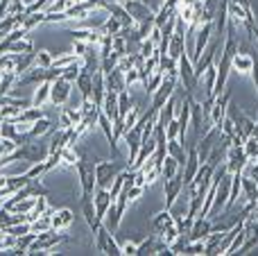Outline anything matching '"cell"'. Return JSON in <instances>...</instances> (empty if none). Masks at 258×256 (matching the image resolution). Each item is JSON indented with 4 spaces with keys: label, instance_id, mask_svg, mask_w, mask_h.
Here are the masks:
<instances>
[{
    "label": "cell",
    "instance_id": "6da1fadb",
    "mask_svg": "<svg viewBox=\"0 0 258 256\" xmlns=\"http://www.w3.org/2000/svg\"><path fill=\"white\" fill-rule=\"evenodd\" d=\"M66 240H71V236H68L66 231H59V229L41 231V234H36V238L32 240L27 254H52L50 249H54L59 243H66Z\"/></svg>",
    "mask_w": 258,
    "mask_h": 256
},
{
    "label": "cell",
    "instance_id": "7a4b0ae2",
    "mask_svg": "<svg viewBox=\"0 0 258 256\" xmlns=\"http://www.w3.org/2000/svg\"><path fill=\"white\" fill-rule=\"evenodd\" d=\"M48 154H50L48 143H39V139H32L30 143L18 145V150L14 152V161L23 159V161H27V163H39V161H45Z\"/></svg>",
    "mask_w": 258,
    "mask_h": 256
},
{
    "label": "cell",
    "instance_id": "3957f363",
    "mask_svg": "<svg viewBox=\"0 0 258 256\" xmlns=\"http://www.w3.org/2000/svg\"><path fill=\"white\" fill-rule=\"evenodd\" d=\"M177 73H179V82L183 84L186 93L192 95L200 82L195 80V73H192V61H190V57H188V50H186V52H181V57L177 59Z\"/></svg>",
    "mask_w": 258,
    "mask_h": 256
},
{
    "label": "cell",
    "instance_id": "277c9868",
    "mask_svg": "<svg viewBox=\"0 0 258 256\" xmlns=\"http://www.w3.org/2000/svg\"><path fill=\"white\" fill-rule=\"evenodd\" d=\"M122 168L116 163V159H113V161H102V159H98V163H95V184H98V188H111L113 177Z\"/></svg>",
    "mask_w": 258,
    "mask_h": 256
},
{
    "label": "cell",
    "instance_id": "5b68a950",
    "mask_svg": "<svg viewBox=\"0 0 258 256\" xmlns=\"http://www.w3.org/2000/svg\"><path fill=\"white\" fill-rule=\"evenodd\" d=\"M247 154H245V150H242V145H229L227 148V152H224V166H227V170L231 172H242L245 170V166H247Z\"/></svg>",
    "mask_w": 258,
    "mask_h": 256
},
{
    "label": "cell",
    "instance_id": "8992f818",
    "mask_svg": "<svg viewBox=\"0 0 258 256\" xmlns=\"http://www.w3.org/2000/svg\"><path fill=\"white\" fill-rule=\"evenodd\" d=\"M122 7L129 12V16L134 18V23H145V21H154V9L150 5H145L143 0H125Z\"/></svg>",
    "mask_w": 258,
    "mask_h": 256
},
{
    "label": "cell",
    "instance_id": "52a82bcc",
    "mask_svg": "<svg viewBox=\"0 0 258 256\" xmlns=\"http://www.w3.org/2000/svg\"><path fill=\"white\" fill-rule=\"evenodd\" d=\"M229 102H231V91H229V89H224L222 93H220L218 98L213 100V107H211L209 118H211V122H213L215 127H220V125H222V120L227 118V107H229Z\"/></svg>",
    "mask_w": 258,
    "mask_h": 256
},
{
    "label": "cell",
    "instance_id": "ba28073f",
    "mask_svg": "<svg viewBox=\"0 0 258 256\" xmlns=\"http://www.w3.org/2000/svg\"><path fill=\"white\" fill-rule=\"evenodd\" d=\"M71 91H73V82L63 80V77H57L50 86V102L57 104V107H63L71 98Z\"/></svg>",
    "mask_w": 258,
    "mask_h": 256
},
{
    "label": "cell",
    "instance_id": "9c48e42d",
    "mask_svg": "<svg viewBox=\"0 0 258 256\" xmlns=\"http://www.w3.org/2000/svg\"><path fill=\"white\" fill-rule=\"evenodd\" d=\"M229 190H231V172H227V175L220 179V184H218V188H215V198H213V207H211V213H209V218L211 216H215V213L220 211V209L227 204V200H229Z\"/></svg>",
    "mask_w": 258,
    "mask_h": 256
},
{
    "label": "cell",
    "instance_id": "30bf717a",
    "mask_svg": "<svg viewBox=\"0 0 258 256\" xmlns=\"http://www.w3.org/2000/svg\"><path fill=\"white\" fill-rule=\"evenodd\" d=\"M172 227H177V220H174V216L170 213V209H163V211L156 213L154 220H152V234H156L161 238V236H165Z\"/></svg>",
    "mask_w": 258,
    "mask_h": 256
},
{
    "label": "cell",
    "instance_id": "8fae6325",
    "mask_svg": "<svg viewBox=\"0 0 258 256\" xmlns=\"http://www.w3.org/2000/svg\"><path fill=\"white\" fill-rule=\"evenodd\" d=\"M165 181V209H170L174 202H177V198L181 195V190L186 188L183 186V177H181V172H177L174 177H170V179H163Z\"/></svg>",
    "mask_w": 258,
    "mask_h": 256
},
{
    "label": "cell",
    "instance_id": "7c38bea8",
    "mask_svg": "<svg viewBox=\"0 0 258 256\" xmlns=\"http://www.w3.org/2000/svg\"><path fill=\"white\" fill-rule=\"evenodd\" d=\"M202 161H200V154H197V148L192 145L190 150H188V157H186V163H183V170H181V177H183V186H188L192 179H195L197 170H200Z\"/></svg>",
    "mask_w": 258,
    "mask_h": 256
},
{
    "label": "cell",
    "instance_id": "4fadbf2b",
    "mask_svg": "<svg viewBox=\"0 0 258 256\" xmlns=\"http://www.w3.org/2000/svg\"><path fill=\"white\" fill-rule=\"evenodd\" d=\"M82 213H84V220L86 225H89V229L98 231V227L102 225V220L98 218V213H95V204H93V195H82Z\"/></svg>",
    "mask_w": 258,
    "mask_h": 256
},
{
    "label": "cell",
    "instance_id": "5bb4252c",
    "mask_svg": "<svg viewBox=\"0 0 258 256\" xmlns=\"http://www.w3.org/2000/svg\"><path fill=\"white\" fill-rule=\"evenodd\" d=\"M211 231H213V220L200 216L192 220V227H190V231H188V240H204Z\"/></svg>",
    "mask_w": 258,
    "mask_h": 256
},
{
    "label": "cell",
    "instance_id": "9a60e30c",
    "mask_svg": "<svg viewBox=\"0 0 258 256\" xmlns=\"http://www.w3.org/2000/svg\"><path fill=\"white\" fill-rule=\"evenodd\" d=\"M111 202H113V198H111V193H109V188H95L93 204H95V213H98L100 220H104V216H107Z\"/></svg>",
    "mask_w": 258,
    "mask_h": 256
},
{
    "label": "cell",
    "instance_id": "2e32d148",
    "mask_svg": "<svg viewBox=\"0 0 258 256\" xmlns=\"http://www.w3.org/2000/svg\"><path fill=\"white\" fill-rule=\"evenodd\" d=\"M104 82H107V91H116V93H122V91H127V80H125V71H120V68H113L111 73H107L104 75Z\"/></svg>",
    "mask_w": 258,
    "mask_h": 256
},
{
    "label": "cell",
    "instance_id": "e0dca14e",
    "mask_svg": "<svg viewBox=\"0 0 258 256\" xmlns=\"http://www.w3.org/2000/svg\"><path fill=\"white\" fill-rule=\"evenodd\" d=\"M102 7L107 9V12L111 14L113 18H118L122 27H134V25H136V23H134V18L129 16V12H127L125 7H122L120 3H102Z\"/></svg>",
    "mask_w": 258,
    "mask_h": 256
},
{
    "label": "cell",
    "instance_id": "ac0fdd59",
    "mask_svg": "<svg viewBox=\"0 0 258 256\" xmlns=\"http://www.w3.org/2000/svg\"><path fill=\"white\" fill-rule=\"evenodd\" d=\"M104 95H107V82H104V73L95 71L93 75V91H91V100H93L98 107H102Z\"/></svg>",
    "mask_w": 258,
    "mask_h": 256
},
{
    "label": "cell",
    "instance_id": "d6986e66",
    "mask_svg": "<svg viewBox=\"0 0 258 256\" xmlns=\"http://www.w3.org/2000/svg\"><path fill=\"white\" fill-rule=\"evenodd\" d=\"M202 122H204V109H202V102L190 95V127H192L195 139L200 136V132H202Z\"/></svg>",
    "mask_w": 258,
    "mask_h": 256
},
{
    "label": "cell",
    "instance_id": "ffe728a7",
    "mask_svg": "<svg viewBox=\"0 0 258 256\" xmlns=\"http://www.w3.org/2000/svg\"><path fill=\"white\" fill-rule=\"evenodd\" d=\"M165 150H168V154L179 163V166H183V163H186L188 150L183 148V141L181 139H168V143H165Z\"/></svg>",
    "mask_w": 258,
    "mask_h": 256
},
{
    "label": "cell",
    "instance_id": "44dd1931",
    "mask_svg": "<svg viewBox=\"0 0 258 256\" xmlns=\"http://www.w3.org/2000/svg\"><path fill=\"white\" fill-rule=\"evenodd\" d=\"M73 211L71 209H59V211H54L52 216H50V222H52V229H59V231H66L68 227L73 225Z\"/></svg>",
    "mask_w": 258,
    "mask_h": 256
},
{
    "label": "cell",
    "instance_id": "7402d4cb",
    "mask_svg": "<svg viewBox=\"0 0 258 256\" xmlns=\"http://www.w3.org/2000/svg\"><path fill=\"white\" fill-rule=\"evenodd\" d=\"M100 111H102V109H100L98 104H93V107H91L89 111H84V116H82L80 125H75V132H77V134H82V132H86V130H91V127L98 125Z\"/></svg>",
    "mask_w": 258,
    "mask_h": 256
},
{
    "label": "cell",
    "instance_id": "603a6c76",
    "mask_svg": "<svg viewBox=\"0 0 258 256\" xmlns=\"http://www.w3.org/2000/svg\"><path fill=\"white\" fill-rule=\"evenodd\" d=\"M82 109H71V107H63L61 109V113H59V127H75V125H80V120H82Z\"/></svg>",
    "mask_w": 258,
    "mask_h": 256
},
{
    "label": "cell",
    "instance_id": "cb8c5ba5",
    "mask_svg": "<svg viewBox=\"0 0 258 256\" xmlns=\"http://www.w3.org/2000/svg\"><path fill=\"white\" fill-rule=\"evenodd\" d=\"M93 75L95 73H86V71H80V75H77L75 86L80 89L82 100H91V91H93Z\"/></svg>",
    "mask_w": 258,
    "mask_h": 256
},
{
    "label": "cell",
    "instance_id": "d4e9b609",
    "mask_svg": "<svg viewBox=\"0 0 258 256\" xmlns=\"http://www.w3.org/2000/svg\"><path fill=\"white\" fill-rule=\"evenodd\" d=\"M240 195L245 198L247 204H256L258 200V184L254 179H249V177L242 175V181H240Z\"/></svg>",
    "mask_w": 258,
    "mask_h": 256
},
{
    "label": "cell",
    "instance_id": "484cf974",
    "mask_svg": "<svg viewBox=\"0 0 258 256\" xmlns=\"http://www.w3.org/2000/svg\"><path fill=\"white\" fill-rule=\"evenodd\" d=\"M251 68H254V57L249 52H236V57L231 59V71L251 73Z\"/></svg>",
    "mask_w": 258,
    "mask_h": 256
},
{
    "label": "cell",
    "instance_id": "4316f807",
    "mask_svg": "<svg viewBox=\"0 0 258 256\" xmlns=\"http://www.w3.org/2000/svg\"><path fill=\"white\" fill-rule=\"evenodd\" d=\"M102 113H107L109 120H116L118 118V93L116 91H107V95H104V102H102Z\"/></svg>",
    "mask_w": 258,
    "mask_h": 256
},
{
    "label": "cell",
    "instance_id": "83f0119b",
    "mask_svg": "<svg viewBox=\"0 0 258 256\" xmlns=\"http://www.w3.org/2000/svg\"><path fill=\"white\" fill-rule=\"evenodd\" d=\"M102 39V32L100 30H75L73 32V41H84V43L98 45Z\"/></svg>",
    "mask_w": 258,
    "mask_h": 256
},
{
    "label": "cell",
    "instance_id": "f1b7e54d",
    "mask_svg": "<svg viewBox=\"0 0 258 256\" xmlns=\"http://www.w3.org/2000/svg\"><path fill=\"white\" fill-rule=\"evenodd\" d=\"M34 59H36L34 50H32V52H25V54H18V61H16V68H14V73L21 77L23 73H27L32 66H34Z\"/></svg>",
    "mask_w": 258,
    "mask_h": 256
},
{
    "label": "cell",
    "instance_id": "f546056e",
    "mask_svg": "<svg viewBox=\"0 0 258 256\" xmlns=\"http://www.w3.org/2000/svg\"><path fill=\"white\" fill-rule=\"evenodd\" d=\"M50 86H52V82H41L39 84L34 98H32V104H34V107H43L45 102H50Z\"/></svg>",
    "mask_w": 258,
    "mask_h": 256
},
{
    "label": "cell",
    "instance_id": "4dcf8cb0",
    "mask_svg": "<svg viewBox=\"0 0 258 256\" xmlns=\"http://www.w3.org/2000/svg\"><path fill=\"white\" fill-rule=\"evenodd\" d=\"M159 71L163 75H179L177 73V59H172L168 52L159 54Z\"/></svg>",
    "mask_w": 258,
    "mask_h": 256
},
{
    "label": "cell",
    "instance_id": "1f68e13d",
    "mask_svg": "<svg viewBox=\"0 0 258 256\" xmlns=\"http://www.w3.org/2000/svg\"><path fill=\"white\" fill-rule=\"evenodd\" d=\"M41 23H45V12H34V14H25V18H23L21 27L25 32H32L36 25H41Z\"/></svg>",
    "mask_w": 258,
    "mask_h": 256
},
{
    "label": "cell",
    "instance_id": "d6a6232c",
    "mask_svg": "<svg viewBox=\"0 0 258 256\" xmlns=\"http://www.w3.org/2000/svg\"><path fill=\"white\" fill-rule=\"evenodd\" d=\"M48 132H52V125H50V120L48 118H39L36 122H32V127H30V136L32 139H41L43 134H48Z\"/></svg>",
    "mask_w": 258,
    "mask_h": 256
},
{
    "label": "cell",
    "instance_id": "836d02e7",
    "mask_svg": "<svg viewBox=\"0 0 258 256\" xmlns=\"http://www.w3.org/2000/svg\"><path fill=\"white\" fill-rule=\"evenodd\" d=\"M18 75L14 71H5L3 77H0V95H7L12 91V86H16Z\"/></svg>",
    "mask_w": 258,
    "mask_h": 256
},
{
    "label": "cell",
    "instance_id": "e575fe53",
    "mask_svg": "<svg viewBox=\"0 0 258 256\" xmlns=\"http://www.w3.org/2000/svg\"><path fill=\"white\" fill-rule=\"evenodd\" d=\"M179 163L174 161L172 157H170V154H165V159H163V168H161V177H163V179H170V177H174L179 172Z\"/></svg>",
    "mask_w": 258,
    "mask_h": 256
},
{
    "label": "cell",
    "instance_id": "d590c367",
    "mask_svg": "<svg viewBox=\"0 0 258 256\" xmlns=\"http://www.w3.org/2000/svg\"><path fill=\"white\" fill-rule=\"evenodd\" d=\"M242 150H245V154H247V159H258V136H247L245 141H242Z\"/></svg>",
    "mask_w": 258,
    "mask_h": 256
},
{
    "label": "cell",
    "instance_id": "8d00e7d4",
    "mask_svg": "<svg viewBox=\"0 0 258 256\" xmlns=\"http://www.w3.org/2000/svg\"><path fill=\"white\" fill-rule=\"evenodd\" d=\"M80 71H82V59H77V61L68 63L66 68H61V77L75 84V80H77V75H80Z\"/></svg>",
    "mask_w": 258,
    "mask_h": 256
},
{
    "label": "cell",
    "instance_id": "74e56055",
    "mask_svg": "<svg viewBox=\"0 0 258 256\" xmlns=\"http://www.w3.org/2000/svg\"><path fill=\"white\" fill-rule=\"evenodd\" d=\"M30 227H32V231H34V234H41V231L52 229V222H50V213H43V216H39L36 220H32Z\"/></svg>",
    "mask_w": 258,
    "mask_h": 256
},
{
    "label": "cell",
    "instance_id": "f35d334b",
    "mask_svg": "<svg viewBox=\"0 0 258 256\" xmlns=\"http://www.w3.org/2000/svg\"><path fill=\"white\" fill-rule=\"evenodd\" d=\"M132 98H129L127 91H122V93H118V118H122L125 120V116L129 113V109H132Z\"/></svg>",
    "mask_w": 258,
    "mask_h": 256
},
{
    "label": "cell",
    "instance_id": "ab89813d",
    "mask_svg": "<svg viewBox=\"0 0 258 256\" xmlns=\"http://www.w3.org/2000/svg\"><path fill=\"white\" fill-rule=\"evenodd\" d=\"M98 30L100 32H102V34H118V32H120L122 30V25H120V21H118V18H113V16H109L107 18V21H104L102 23V25H100L98 27Z\"/></svg>",
    "mask_w": 258,
    "mask_h": 256
},
{
    "label": "cell",
    "instance_id": "60d3db41",
    "mask_svg": "<svg viewBox=\"0 0 258 256\" xmlns=\"http://www.w3.org/2000/svg\"><path fill=\"white\" fill-rule=\"evenodd\" d=\"M32 39L30 36H23V39H18L16 43H12V48H9V52H16V54H25V52H32Z\"/></svg>",
    "mask_w": 258,
    "mask_h": 256
},
{
    "label": "cell",
    "instance_id": "b9f144b4",
    "mask_svg": "<svg viewBox=\"0 0 258 256\" xmlns=\"http://www.w3.org/2000/svg\"><path fill=\"white\" fill-rule=\"evenodd\" d=\"M16 61H18V54H16V52H5V54H0V73L14 71V68H16Z\"/></svg>",
    "mask_w": 258,
    "mask_h": 256
},
{
    "label": "cell",
    "instance_id": "7bdbcfd3",
    "mask_svg": "<svg viewBox=\"0 0 258 256\" xmlns=\"http://www.w3.org/2000/svg\"><path fill=\"white\" fill-rule=\"evenodd\" d=\"M32 181V177L27 175V172H23V175H18V177H7V186L12 190H21L23 186H27Z\"/></svg>",
    "mask_w": 258,
    "mask_h": 256
},
{
    "label": "cell",
    "instance_id": "ee69618b",
    "mask_svg": "<svg viewBox=\"0 0 258 256\" xmlns=\"http://www.w3.org/2000/svg\"><path fill=\"white\" fill-rule=\"evenodd\" d=\"M0 136L3 139H16L18 136V125L16 122H12V120H5V122H0Z\"/></svg>",
    "mask_w": 258,
    "mask_h": 256
},
{
    "label": "cell",
    "instance_id": "f6af8a7d",
    "mask_svg": "<svg viewBox=\"0 0 258 256\" xmlns=\"http://www.w3.org/2000/svg\"><path fill=\"white\" fill-rule=\"evenodd\" d=\"M136 52L141 54L143 59L152 57V54L156 52V43H154V41L150 39V36H147V39H143V41H141V45H138V50H136Z\"/></svg>",
    "mask_w": 258,
    "mask_h": 256
},
{
    "label": "cell",
    "instance_id": "bcb514c9",
    "mask_svg": "<svg viewBox=\"0 0 258 256\" xmlns=\"http://www.w3.org/2000/svg\"><path fill=\"white\" fill-rule=\"evenodd\" d=\"M161 82H163V73H161V71H154V73H152V75H150V80H147V84H145L147 95H152V93H154V91L161 86Z\"/></svg>",
    "mask_w": 258,
    "mask_h": 256
},
{
    "label": "cell",
    "instance_id": "7dc6e473",
    "mask_svg": "<svg viewBox=\"0 0 258 256\" xmlns=\"http://www.w3.org/2000/svg\"><path fill=\"white\" fill-rule=\"evenodd\" d=\"M186 256H195V254H204V240H188L183 247Z\"/></svg>",
    "mask_w": 258,
    "mask_h": 256
},
{
    "label": "cell",
    "instance_id": "c3c4849f",
    "mask_svg": "<svg viewBox=\"0 0 258 256\" xmlns=\"http://www.w3.org/2000/svg\"><path fill=\"white\" fill-rule=\"evenodd\" d=\"M16 150H18L16 141H12V139H3V136H0V157H9V154H14Z\"/></svg>",
    "mask_w": 258,
    "mask_h": 256
},
{
    "label": "cell",
    "instance_id": "681fc988",
    "mask_svg": "<svg viewBox=\"0 0 258 256\" xmlns=\"http://www.w3.org/2000/svg\"><path fill=\"white\" fill-rule=\"evenodd\" d=\"M71 5H73V0H54V3L48 5L45 14H61V12H66Z\"/></svg>",
    "mask_w": 258,
    "mask_h": 256
},
{
    "label": "cell",
    "instance_id": "f907efd6",
    "mask_svg": "<svg viewBox=\"0 0 258 256\" xmlns=\"http://www.w3.org/2000/svg\"><path fill=\"white\" fill-rule=\"evenodd\" d=\"M7 234H12V236H23V234H27V231H32V227H30V222H16V225H12V227H7Z\"/></svg>",
    "mask_w": 258,
    "mask_h": 256
},
{
    "label": "cell",
    "instance_id": "816d5d0a",
    "mask_svg": "<svg viewBox=\"0 0 258 256\" xmlns=\"http://www.w3.org/2000/svg\"><path fill=\"white\" fill-rule=\"evenodd\" d=\"M54 59L50 57V52H45V50H41V52H36V59H34V66L39 68H50L52 66Z\"/></svg>",
    "mask_w": 258,
    "mask_h": 256
},
{
    "label": "cell",
    "instance_id": "f5cc1de1",
    "mask_svg": "<svg viewBox=\"0 0 258 256\" xmlns=\"http://www.w3.org/2000/svg\"><path fill=\"white\" fill-rule=\"evenodd\" d=\"M77 59H80V57H77L75 52H73V54H61V57H57V59L52 61V66H57V68H66L68 63L77 61Z\"/></svg>",
    "mask_w": 258,
    "mask_h": 256
},
{
    "label": "cell",
    "instance_id": "db71d44e",
    "mask_svg": "<svg viewBox=\"0 0 258 256\" xmlns=\"http://www.w3.org/2000/svg\"><path fill=\"white\" fill-rule=\"evenodd\" d=\"M165 136H168V139H179V120H177V116L168 122V127H165Z\"/></svg>",
    "mask_w": 258,
    "mask_h": 256
},
{
    "label": "cell",
    "instance_id": "11a10c76",
    "mask_svg": "<svg viewBox=\"0 0 258 256\" xmlns=\"http://www.w3.org/2000/svg\"><path fill=\"white\" fill-rule=\"evenodd\" d=\"M136 120H138V109L132 107V109H129V113L125 116V130H129V127L136 125Z\"/></svg>",
    "mask_w": 258,
    "mask_h": 256
},
{
    "label": "cell",
    "instance_id": "9f6ffc18",
    "mask_svg": "<svg viewBox=\"0 0 258 256\" xmlns=\"http://www.w3.org/2000/svg\"><path fill=\"white\" fill-rule=\"evenodd\" d=\"M91 43H84V41H73V52L77 54V57H84V52H86V48H89Z\"/></svg>",
    "mask_w": 258,
    "mask_h": 256
},
{
    "label": "cell",
    "instance_id": "6f0895ef",
    "mask_svg": "<svg viewBox=\"0 0 258 256\" xmlns=\"http://www.w3.org/2000/svg\"><path fill=\"white\" fill-rule=\"evenodd\" d=\"M122 254H127V256H136V249H138V243H132V240H127L125 245H122Z\"/></svg>",
    "mask_w": 258,
    "mask_h": 256
},
{
    "label": "cell",
    "instance_id": "680465c9",
    "mask_svg": "<svg viewBox=\"0 0 258 256\" xmlns=\"http://www.w3.org/2000/svg\"><path fill=\"white\" fill-rule=\"evenodd\" d=\"M125 80H127V86H132L134 82H138V68H132V71L125 73Z\"/></svg>",
    "mask_w": 258,
    "mask_h": 256
},
{
    "label": "cell",
    "instance_id": "91938a15",
    "mask_svg": "<svg viewBox=\"0 0 258 256\" xmlns=\"http://www.w3.org/2000/svg\"><path fill=\"white\" fill-rule=\"evenodd\" d=\"M251 77H254V84H256V93H258V59H254V68H251Z\"/></svg>",
    "mask_w": 258,
    "mask_h": 256
},
{
    "label": "cell",
    "instance_id": "94428289",
    "mask_svg": "<svg viewBox=\"0 0 258 256\" xmlns=\"http://www.w3.org/2000/svg\"><path fill=\"white\" fill-rule=\"evenodd\" d=\"M251 39H256V43H258V27H254V32H251Z\"/></svg>",
    "mask_w": 258,
    "mask_h": 256
},
{
    "label": "cell",
    "instance_id": "6125c7cd",
    "mask_svg": "<svg viewBox=\"0 0 258 256\" xmlns=\"http://www.w3.org/2000/svg\"><path fill=\"white\" fill-rule=\"evenodd\" d=\"M7 184V175H0V186Z\"/></svg>",
    "mask_w": 258,
    "mask_h": 256
},
{
    "label": "cell",
    "instance_id": "be15d7a7",
    "mask_svg": "<svg viewBox=\"0 0 258 256\" xmlns=\"http://www.w3.org/2000/svg\"><path fill=\"white\" fill-rule=\"evenodd\" d=\"M254 216H256V220H258V200H256V204H254Z\"/></svg>",
    "mask_w": 258,
    "mask_h": 256
},
{
    "label": "cell",
    "instance_id": "e7e4bbea",
    "mask_svg": "<svg viewBox=\"0 0 258 256\" xmlns=\"http://www.w3.org/2000/svg\"><path fill=\"white\" fill-rule=\"evenodd\" d=\"M0 209H3V204H0Z\"/></svg>",
    "mask_w": 258,
    "mask_h": 256
}]
</instances>
